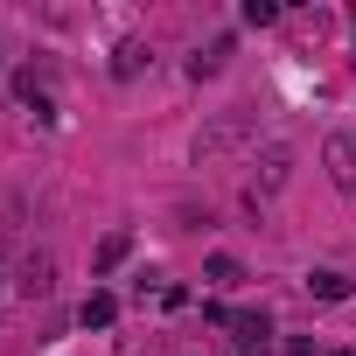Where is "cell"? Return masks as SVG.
I'll list each match as a JSON object with an SVG mask.
<instances>
[{
  "label": "cell",
  "instance_id": "5",
  "mask_svg": "<svg viewBox=\"0 0 356 356\" xmlns=\"http://www.w3.org/2000/svg\"><path fill=\"white\" fill-rule=\"evenodd\" d=\"M307 293L314 300H349V273H307Z\"/></svg>",
  "mask_w": 356,
  "mask_h": 356
},
{
  "label": "cell",
  "instance_id": "9",
  "mask_svg": "<svg viewBox=\"0 0 356 356\" xmlns=\"http://www.w3.org/2000/svg\"><path fill=\"white\" fill-rule=\"evenodd\" d=\"M140 63H154V56H147V42H126V49H119V63H112V70H119V77H140Z\"/></svg>",
  "mask_w": 356,
  "mask_h": 356
},
{
  "label": "cell",
  "instance_id": "4",
  "mask_svg": "<svg viewBox=\"0 0 356 356\" xmlns=\"http://www.w3.org/2000/svg\"><path fill=\"white\" fill-rule=\"evenodd\" d=\"M15 286L29 293V300H42L56 280H49V252H35V259H22V273H15Z\"/></svg>",
  "mask_w": 356,
  "mask_h": 356
},
{
  "label": "cell",
  "instance_id": "11",
  "mask_svg": "<svg viewBox=\"0 0 356 356\" xmlns=\"http://www.w3.org/2000/svg\"><path fill=\"white\" fill-rule=\"evenodd\" d=\"M231 356H266V349H231Z\"/></svg>",
  "mask_w": 356,
  "mask_h": 356
},
{
  "label": "cell",
  "instance_id": "8",
  "mask_svg": "<svg viewBox=\"0 0 356 356\" xmlns=\"http://www.w3.org/2000/svg\"><path fill=\"white\" fill-rule=\"evenodd\" d=\"M126 252H133V238H126V231H112V238L98 245V273H112V266H126Z\"/></svg>",
  "mask_w": 356,
  "mask_h": 356
},
{
  "label": "cell",
  "instance_id": "6",
  "mask_svg": "<svg viewBox=\"0 0 356 356\" xmlns=\"http://www.w3.org/2000/svg\"><path fill=\"white\" fill-rule=\"evenodd\" d=\"M112 314H119V300H112V293H91V300L77 307V321H84V328H112Z\"/></svg>",
  "mask_w": 356,
  "mask_h": 356
},
{
  "label": "cell",
  "instance_id": "3",
  "mask_svg": "<svg viewBox=\"0 0 356 356\" xmlns=\"http://www.w3.org/2000/svg\"><path fill=\"white\" fill-rule=\"evenodd\" d=\"M328 175H335V189H349V182H356V140H349V133H335V140H328Z\"/></svg>",
  "mask_w": 356,
  "mask_h": 356
},
{
  "label": "cell",
  "instance_id": "12",
  "mask_svg": "<svg viewBox=\"0 0 356 356\" xmlns=\"http://www.w3.org/2000/svg\"><path fill=\"white\" fill-rule=\"evenodd\" d=\"M335 356H356V349H335Z\"/></svg>",
  "mask_w": 356,
  "mask_h": 356
},
{
  "label": "cell",
  "instance_id": "10",
  "mask_svg": "<svg viewBox=\"0 0 356 356\" xmlns=\"http://www.w3.org/2000/svg\"><path fill=\"white\" fill-rule=\"evenodd\" d=\"M210 280H217V286H238L245 273H238V259H224V252H217V259H210Z\"/></svg>",
  "mask_w": 356,
  "mask_h": 356
},
{
  "label": "cell",
  "instance_id": "1",
  "mask_svg": "<svg viewBox=\"0 0 356 356\" xmlns=\"http://www.w3.org/2000/svg\"><path fill=\"white\" fill-rule=\"evenodd\" d=\"M286 175H293V147H266L259 161H252V203H266V196H280L286 189Z\"/></svg>",
  "mask_w": 356,
  "mask_h": 356
},
{
  "label": "cell",
  "instance_id": "2",
  "mask_svg": "<svg viewBox=\"0 0 356 356\" xmlns=\"http://www.w3.org/2000/svg\"><path fill=\"white\" fill-rule=\"evenodd\" d=\"M245 133H252V119H245V112H231V119H217V126H210V133L196 140V161H217V154H224V147H238Z\"/></svg>",
  "mask_w": 356,
  "mask_h": 356
},
{
  "label": "cell",
  "instance_id": "7",
  "mask_svg": "<svg viewBox=\"0 0 356 356\" xmlns=\"http://www.w3.org/2000/svg\"><path fill=\"white\" fill-rule=\"evenodd\" d=\"M224 56H231V35H217L210 49H196V63H189V70H196V77H217V70H224Z\"/></svg>",
  "mask_w": 356,
  "mask_h": 356
}]
</instances>
